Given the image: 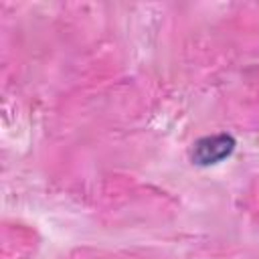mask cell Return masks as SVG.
Masks as SVG:
<instances>
[{
    "label": "cell",
    "mask_w": 259,
    "mask_h": 259,
    "mask_svg": "<svg viewBox=\"0 0 259 259\" xmlns=\"http://www.w3.org/2000/svg\"><path fill=\"white\" fill-rule=\"evenodd\" d=\"M235 148V140L227 134H217V136H208L196 142L192 158L198 164H214L219 160H223L225 156H229Z\"/></svg>",
    "instance_id": "6da1fadb"
}]
</instances>
